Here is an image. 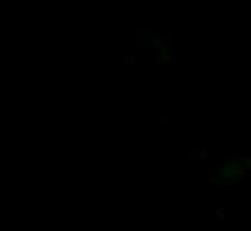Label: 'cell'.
Returning a JSON list of instances; mask_svg holds the SVG:
<instances>
[{
  "label": "cell",
  "mask_w": 251,
  "mask_h": 231,
  "mask_svg": "<svg viewBox=\"0 0 251 231\" xmlns=\"http://www.w3.org/2000/svg\"><path fill=\"white\" fill-rule=\"evenodd\" d=\"M246 172H249V164H240V161H227V164L219 169V175L224 177V180H238V177H243Z\"/></svg>",
  "instance_id": "cell-1"
}]
</instances>
